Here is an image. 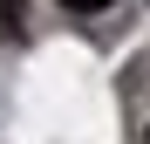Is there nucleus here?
Returning a JSON list of instances; mask_svg holds the SVG:
<instances>
[{
  "mask_svg": "<svg viewBox=\"0 0 150 144\" xmlns=\"http://www.w3.org/2000/svg\"><path fill=\"white\" fill-rule=\"evenodd\" d=\"M28 28V0H0V41H21Z\"/></svg>",
  "mask_w": 150,
  "mask_h": 144,
  "instance_id": "nucleus-1",
  "label": "nucleus"
},
{
  "mask_svg": "<svg viewBox=\"0 0 150 144\" xmlns=\"http://www.w3.org/2000/svg\"><path fill=\"white\" fill-rule=\"evenodd\" d=\"M62 7H75V14H103L109 0H62Z\"/></svg>",
  "mask_w": 150,
  "mask_h": 144,
  "instance_id": "nucleus-2",
  "label": "nucleus"
}]
</instances>
